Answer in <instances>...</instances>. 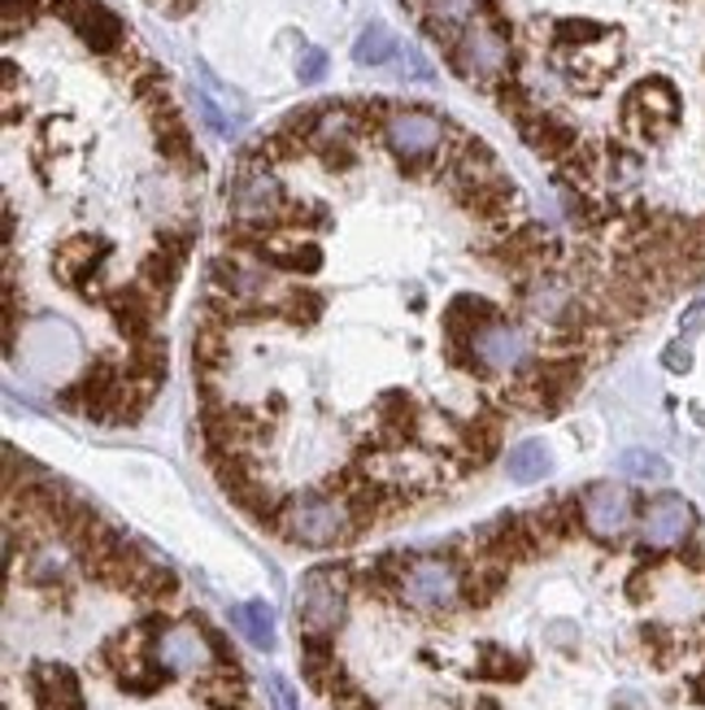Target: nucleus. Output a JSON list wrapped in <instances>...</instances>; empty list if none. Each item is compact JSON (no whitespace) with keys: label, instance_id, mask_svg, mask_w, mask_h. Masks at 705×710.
<instances>
[{"label":"nucleus","instance_id":"nucleus-1","mask_svg":"<svg viewBox=\"0 0 705 710\" xmlns=\"http://www.w3.org/2000/svg\"><path fill=\"white\" fill-rule=\"evenodd\" d=\"M279 532L288 541H297L305 550H331V545H345L349 536H357V510L345 493H301L292 502L279 506Z\"/></svg>","mask_w":705,"mask_h":710},{"label":"nucleus","instance_id":"nucleus-2","mask_svg":"<svg viewBox=\"0 0 705 710\" xmlns=\"http://www.w3.org/2000/svg\"><path fill=\"white\" fill-rule=\"evenodd\" d=\"M449 66L466 83H484V88H497L502 79L514 75V49H509V27H497L488 18H470L466 31L457 36V45L449 52Z\"/></svg>","mask_w":705,"mask_h":710},{"label":"nucleus","instance_id":"nucleus-3","mask_svg":"<svg viewBox=\"0 0 705 710\" xmlns=\"http://www.w3.org/2000/svg\"><path fill=\"white\" fill-rule=\"evenodd\" d=\"M445 136H449V122L423 105H397L393 118L384 122V145L409 175H423L445 157Z\"/></svg>","mask_w":705,"mask_h":710},{"label":"nucleus","instance_id":"nucleus-4","mask_svg":"<svg viewBox=\"0 0 705 710\" xmlns=\"http://www.w3.org/2000/svg\"><path fill=\"white\" fill-rule=\"evenodd\" d=\"M349 610V571L345 566H314L305 571L301 593H297V623L301 637H336Z\"/></svg>","mask_w":705,"mask_h":710},{"label":"nucleus","instance_id":"nucleus-5","mask_svg":"<svg viewBox=\"0 0 705 710\" xmlns=\"http://www.w3.org/2000/svg\"><path fill=\"white\" fill-rule=\"evenodd\" d=\"M397 593L414 610H454L461 602V593H466V580H461L454 559L418 554V559H405Z\"/></svg>","mask_w":705,"mask_h":710},{"label":"nucleus","instance_id":"nucleus-6","mask_svg":"<svg viewBox=\"0 0 705 710\" xmlns=\"http://www.w3.org/2000/svg\"><path fill=\"white\" fill-rule=\"evenodd\" d=\"M679 122V92L671 79H641L623 101V127L641 140H666Z\"/></svg>","mask_w":705,"mask_h":710},{"label":"nucleus","instance_id":"nucleus-7","mask_svg":"<svg viewBox=\"0 0 705 710\" xmlns=\"http://www.w3.org/2000/svg\"><path fill=\"white\" fill-rule=\"evenodd\" d=\"M149 659L166 676H205L218 662V650L201 623H166L149 641Z\"/></svg>","mask_w":705,"mask_h":710},{"label":"nucleus","instance_id":"nucleus-8","mask_svg":"<svg viewBox=\"0 0 705 710\" xmlns=\"http://www.w3.org/2000/svg\"><path fill=\"white\" fill-rule=\"evenodd\" d=\"M466 354H470V371H479V375H514V371L532 366V336L518 323L493 318L488 327H479L470 336Z\"/></svg>","mask_w":705,"mask_h":710},{"label":"nucleus","instance_id":"nucleus-9","mask_svg":"<svg viewBox=\"0 0 705 710\" xmlns=\"http://www.w3.org/2000/svg\"><path fill=\"white\" fill-rule=\"evenodd\" d=\"M579 519H584V532L597 536V541H623L636 523V497L627 484H614L602 480L593 489H584L579 497Z\"/></svg>","mask_w":705,"mask_h":710},{"label":"nucleus","instance_id":"nucleus-10","mask_svg":"<svg viewBox=\"0 0 705 710\" xmlns=\"http://www.w3.org/2000/svg\"><path fill=\"white\" fill-rule=\"evenodd\" d=\"M693 527H697V510L679 493H662L641 514V541H645V550H657V554L679 550L693 536Z\"/></svg>","mask_w":705,"mask_h":710},{"label":"nucleus","instance_id":"nucleus-11","mask_svg":"<svg viewBox=\"0 0 705 710\" xmlns=\"http://www.w3.org/2000/svg\"><path fill=\"white\" fill-rule=\"evenodd\" d=\"M105 254H109V245H105L101 236H70V240H61V249H57V275H61L70 288L92 293V284H97V275H101Z\"/></svg>","mask_w":705,"mask_h":710},{"label":"nucleus","instance_id":"nucleus-12","mask_svg":"<svg viewBox=\"0 0 705 710\" xmlns=\"http://www.w3.org/2000/svg\"><path fill=\"white\" fill-rule=\"evenodd\" d=\"M518 131H523V140L540 152L545 161H566L570 152L584 145V140H579V131H575L566 118L545 114V109H536L527 122H518Z\"/></svg>","mask_w":705,"mask_h":710},{"label":"nucleus","instance_id":"nucleus-13","mask_svg":"<svg viewBox=\"0 0 705 710\" xmlns=\"http://www.w3.org/2000/svg\"><path fill=\"white\" fill-rule=\"evenodd\" d=\"M152 136H157V149L161 157L175 166V170H183V175H201V152L192 145V131L183 127V118H179V109H166V114H152L149 118Z\"/></svg>","mask_w":705,"mask_h":710},{"label":"nucleus","instance_id":"nucleus-14","mask_svg":"<svg viewBox=\"0 0 705 710\" xmlns=\"http://www.w3.org/2000/svg\"><path fill=\"white\" fill-rule=\"evenodd\" d=\"M31 693H36L40 710H83L79 676L66 662H40L31 671Z\"/></svg>","mask_w":705,"mask_h":710},{"label":"nucleus","instance_id":"nucleus-15","mask_svg":"<svg viewBox=\"0 0 705 710\" xmlns=\"http://www.w3.org/2000/svg\"><path fill=\"white\" fill-rule=\"evenodd\" d=\"M75 36L88 45V49L97 52V57H113V52L127 49V27L118 22V13L113 9H105L101 0H92L83 13H79V22H75Z\"/></svg>","mask_w":705,"mask_h":710},{"label":"nucleus","instance_id":"nucleus-16","mask_svg":"<svg viewBox=\"0 0 705 710\" xmlns=\"http://www.w3.org/2000/svg\"><path fill=\"white\" fill-rule=\"evenodd\" d=\"M105 305H109V318H113V327H118L127 341H140V336H149V332H152V314H157V302H152L140 284H131V288H113V293L105 297Z\"/></svg>","mask_w":705,"mask_h":710},{"label":"nucleus","instance_id":"nucleus-17","mask_svg":"<svg viewBox=\"0 0 705 710\" xmlns=\"http://www.w3.org/2000/svg\"><path fill=\"white\" fill-rule=\"evenodd\" d=\"M183 262H188L183 249H175V245L161 240V245L140 262V279H136V284H140L157 305H166V297L175 293V284H179V275H183Z\"/></svg>","mask_w":705,"mask_h":710},{"label":"nucleus","instance_id":"nucleus-18","mask_svg":"<svg viewBox=\"0 0 705 710\" xmlns=\"http://www.w3.org/2000/svg\"><path fill=\"white\" fill-rule=\"evenodd\" d=\"M497 175H502V166H497V157H493V149L484 140H461V149L449 157V184H454V193L479 188V184H488Z\"/></svg>","mask_w":705,"mask_h":710},{"label":"nucleus","instance_id":"nucleus-19","mask_svg":"<svg viewBox=\"0 0 705 710\" xmlns=\"http://www.w3.org/2000/svg\"><path fill=\"white\" fill-rule=\"evenodd\" d=\"M461 205L475 214V218H484V223H502L509 218L514 209H518V188L497 175V179H488V184H479V188H466V193H457Z\"/></svg>","mask_w":705,"mask_h":710},{"label":"nucleus","instance_id":"nucleus-20","mask_svg":"<svg viewBox=\"0 0 705 710\" xmlns=\"http://www.w3.org/2000/svg\"><path fill=\"white\" fill-rule=\"evenodd\" d=\"M497 318V309L484 302V297H457L449 309H445V332H449V349H461L470 345V336L479 327H488Z\"/></svg>","mask_w":705,"mask_h":710},{"label":"nucleus","instance_id":"nucleus-21","mask_svg":"<svg viewBox=\"0 0 705 710\" xmlns=\"http://www.w3.org/2000/svg\"><path fill=\"white\" fill-rule=\"evenodd\" d=\"M505 471H509L514 484H536V480H545V475L554 471V454H549L545 441H523V445L509 450Z\"/></svg>","mask_w":705,"mask_h":710},{"label":"nucleus","instance_id":"nucleus-22","mask_svg":"<svg viewBox=\"0 0 705 710\" xmlns=\"http://www.w3.org/2000/svg\"><path fill=\"white\" fill-rule=\"evenodd\" d=\"M231 623L240 628V637L252 650H275V610L266 602H240L231 610Z\"/></svg>","mask_w":705,"mask_h":710},{"label":"nucleus","instance_id":"nucleus-23","mask_svg":"<svg viewBox=\"0 0 705 710\" xmlns=\"http://www.w3.org/2000/svg\"><path fill=\"white\" fill-rule=\"evenodd\" d=\"M393 57H401V45H397V36L384 22H370L357 36V45H352V61L357 66H388Z\"/></svg>","mask_w":705,"mask_h":710},{"label":"nucleus","instance_id":"nucleus-24","mask_svg":"<svg viewBox=\"0 0 705 710\" xmlns=\"http://www.w3.org/2000/svg\"><path fill=\"white\" fill-rule=\"evenodd\" d=\"M605 36H609V27L588 22V18H562V22H554V49L557 52L588 49V45H597Z\"/></svg>","mask_w":705,"mask_h":710},{"label":"nucleus","instance_id":"nucleus-25","mask_svg":"<svg viewBox=\"0 0 705 710\" xmlns=\"http://www.w3.org/2000/svg\"><path fill=\"white\" fill-rule=\"evenodd\" d=\"M618 471L632 475V480H666L671 475L666 457L649 454V450H627V454L618 457Z\"/></svg>","mask_w":705,"mask_h":710},{"label":"nucleus","instance_id":"nucleus-26","mask_svg":"<svg viewBox=\"0 0 705 710\" xmlns=\"http://www.w3.org/2000/svg\"><path fill=\"white\" fill-rule=\"evenodd\" d=\"M279 314L288 318V323H297V327H309L318 314H322V297L318 293H284V302H279Z\"/></svg>","mask_w":705,"mask_h":710},{"label":"nucleus","instance_id":"nucleus-27","mask_svg":"<svg viewBox=\"0 0 705 710\" xmlns=\"http://www.w3.org/2000/svg\"><path fill=\"white\" fill-rule=\"evenodd\" d=\"M379 418H384L397 436H405V432L414 427V418H418V406H414L405 393H388V397H384V406H379Z\"/></svg>","mask_w":705,"mask_h":710},{"label":"nucleus","instance_id":"nucleus-28","mask_svg":"<svg viewBox=\"0 0 705 710\" xmlns=\"http://www.w3.org/2000/svg\"><path fill=\"white\" fill-rule=\"evenodd\" d=\"M36 22V0H4V9H0V31H4V40H13L18 31H27Z\"/></svg>","mask_w":705,"mask_h":710},{"label":"nucleus","instance_id":"nucleus-29","mask_svg":"<svg viewBox=\"0 0 705 710\" xmlns=\"http://www.w3.org/2000/svg\"><path fill=\"white\" fill-rule=\"evenodd\" d=\"M201 693L214 702V707H236L240 698H245V689H240V680L231 676V671H222V676H209L201 684Z\"/></svg>","mask_w":705,"mask_h":710},{"label":"nucleus","instance_id":"nucleus-30","mask_svg":"<svg viewBox=\"0 0 705 710\" xmlns=\"http://www.w3.org/2000/svg\"><path fill=\"white\" fill-rule=\"evenodd\" d=\"M662 366H666L671 375H688V371H693V345H688V341H671V345L662 349Z\"/></svg>","mask_w":705,"mask_h":710},{"label":"nucleus","instance_id":"nucleus-31","mask_svg":"<svg viewBox=\"0 0 705 710\" xmlns=\"http://www.w3.org/2000/svg\"><path fill=\"white\" fill-rule=\"evenodd\" d=\"M322 157V166L327 170H352L357 166V145H322V149H314Z\"/></svg>","mask_w":705,"mask_h":710},{"label":"nucleus","instance_id":"nucleus-32","mask_svg":"<svg viewBox=\"0 0 705 710\" xmlns=\"http://www.w3.org/2000/svg\"><path fill=\"white\" fill-rule=\"evenodd\" d=\"M322 75H327V52H322V49H305L301 61H297V79H301V83H318Z\"/></svg>","mask_w":705,"mask_h":710},{"label":"nucleus","instance_id":"nucleus-33","mask_svg":"<svg viewBox=\"0 0 705 710\" xmlns=\"http://www.w3.org/2000/svg\"><path fill=\"white\" fill-rule=\"evenodd\" d=\"M702 332H705V302H693L684 309V318H679V336L693 341V336H702Z\"/></svg>","mask_w":705,"mask_h":710},{"label":"nucleus","instance_id":"nucleus-34","mask_svg":"<svg viewBox=\"0 0 705 710\" xmlns=\"http://www.w3.org/2000/svg\"><path fill=\"white\" fill-rule=\"evenodd\" d=\"M270 702H275V710H297L292 684H288L284 676H270Z\"/></svg>","mask_w":705,"mask_h":710},{"label":"nucleus","instance_id":"nucleus-35","mask_svg":"<svg viewBox=\"0 0 705 710\" xmlns=\"http://www.w3.org/2000/svg\"><path fill=\"white\" fill-rule=\"evenodd\" d=\"M88 4H92V0H49V9L61 18V22H66V27H75V22H79V13H83Z\"/></svg>","mask_w":705,"mask_h":710},{"label":"nucleus","instance_id":"nucleus-36","mask_svg":"<svg viewBox=\"0 0 705 710\" xmlns=\"http://www.w3.org/2000/svg\"><path fill=\"white\" fill-rule=\"evenodd\" d=\"M152 4H161L170 18H183V13H192V9H197V0H152Z\"/></svg>","mask_w":705,"mask_h":710}]
</instances>
